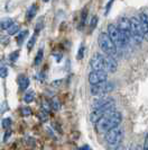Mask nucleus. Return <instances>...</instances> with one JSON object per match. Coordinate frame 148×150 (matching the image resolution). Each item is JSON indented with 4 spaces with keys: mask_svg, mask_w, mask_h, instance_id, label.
<instances>
[{
    "mask_svg": "<svg viewBox=\"0 0 148 150\" xmlns=\"http://www.w3.org/2000/svg\"><path fill=\"white\" fill-rule=\"evenodd\" d=\"M83 55H84V45L81 44L79 51H77V55H76V59L77 60H82L83 59Z\"/></svg>",
    "mask_w": 148,
    "mask_h": 150,
    "instance_id": "a878e982",
    "label": "nucleus"
},
{
    "mask_svg": "<svg viewBox=\"0 0 148 150\" xmlns=\"http://www.w3.org/2000/svg\"><path fill=\"white\" fill-rule=\"evenodd\" d=\"M19 30V25H17V24H14V25H11L9 28H8V34L9 35H15L16 33Z\"/></svg>",
    "mask_w": 148,
    "mask_h": 150,
    "instance_id": "4be33fe9",
    "label": "nucleus"
},
{
    "mask_svg": "<svg viewBox=\"0 0 148 150\" xmlns=\"http://www.w3.org/2000/svg\"><path fill=\"white\" fill-rule=\"evenodd\" d=\"M61 83H62V80H61V79H57V80L53 81V83H51V86H52V87H57V86H59Z\"/></svg>",
    "mask_w": 148,
    "mask_h": 150,
    "instance_id": "473e14b6",
    "label": "nucleus"
},
{
    "mask_svg": "<svg viewBox=\"0 0 148 150\" xmlns=\"http://www.w3.org/2000/svg\"><path fill=\"white\" fill-rule=\"evenodd\" d=\"M118 28L120 33L122 34V36L126 38V41L129 43L131 41V32H130V19L127 17L120 18L118 24Z\"/></svg>",
    "mask_w": 148,
    "mask_h": 150,
    "instance_id": "6e6552de",
    "label": "nucleus"
},
{
    "mask_svg": "<svg viewBox=\"0 0 148 150\" xmlns=\"http://www.w3.org/2000/svg\"><path fill=\"white\" fill-rule=\"evenodd\" d=\"M104 66H105V70L112 74L116 72L118 69V63L116 59L112 55H108V54H104Z\"/></svg>",
    "mask_w": 148,
    "mask_h": 150,
    "instance_id": "9b49d317",
    "label": "nucleus"
},
{
    "mask_svg": "<svg viewBox=\"0 0 148 150\" xmlns=\"http://www.w3.org/2000/svg\"><path fill=\"white\" fill-rule=\"evenodd\" d=\"M14 24H15V23H14V21H13L11 18H9V17L3 18V19L0 21V28L3 30H8V28H9L11 25H14Z\"/></svg>",
    "mask_w": 148,
    "mask_h": 150,
    "instance_id": "2eb2a0df",
    "label": "nucleus"
},
{
    "mask_svg": "<svg viewBox=\"0 0 148 150\" xmlns=\"http://www.w3.org/2000/svg\"><path fill=\"white\" fill-rule=\"evenodd\" d=\"M108 35L110 40L113 42V44L116 45L117 47H125L129 44L126 41V38L122 36V34L120 33L118 26L113 25V24H110L108 26Z\"/></svg>",
    "mask_w": 148,
    "mask_h": 150,
    "instance_id": "20e7f679",
    "label": "nucleus"
},
{
    "mask_svg": "<svg viewBox=\"0 0 148 150\" xmlns=\"http://www.w3.org/2000/svg\"><path fill=\"white\" fill-rule=\"evenodd\" d=\"M135 150H142V149H141L140 147H137V148H136V149H135Z\"/></svg>",
    "mask_w": 148,
    "mask_h": 150,
    "instance_id": "e433bc0d",
    "label": "nucleus"
},
{
    "mask_svg": "<svg viewBox=\"0 0 148 150\" xmlns=\"http://www.w3.org/2000/svg\"><path fill=\"white\" fill-rule=\"evenodd\" d=\"M98 43L100 49L104 52V54L114 57L117 53V46L113 44V42L110 40L109 35L107 33H101L98 38Z\"/></svg>",
    "mask_w": 148,
    "mask_h": 150,
    "instance_id": "7ed1b4c3",
    "label": "nucleus"
},
{
    "mask_svg": "<svg viewBox=\"0 0 148 150\" xmlns=\"http://www.w3.org/2000/svg\"><path fill=\"white\" fill-rule=\"evenodd\" d=\"M37 13V5H31L29 8H28V10H27V13H26V17H27V19L28 21H31L34 17H35V15H36Z\"/></svg>",
    "mask_w": 148,
    "mask_h": 150,
    "instance_id": "dca6fc26",
    "label": "nucleus"
},
{
    "mask_svg": "<svg viewBox=\"0 0 148 150\" xmlns=\"http://www.w3.org/2000/svg\"><path fill=\"white\" fill-rule=\"evenodd\" d=\"M79 150H92L91 148H90L89 146H83V147H81Z\"/></svg>",
    "mask_w": 148,
    "mask_h": 150,
    "instance_id": "c9c22d12",
    "label": "nucleus"
},
{
    "mask_svg": "<svg viewBox=\"0 0 148 150\" xmlns=\"http://www.w3.org/2000/svg\"><path fill=\"white\" fill-rule=\"evenodd\" d=\"M43 1H44V2H48V1H50V0H43Z\"/></svg>",
    "mask_w": 148,
    "mask_h": 150,
    "instance_id": "4c0bfd02",
    "label": "nucleus"
},
{
    "mask_svg": "<svg viewBox=\"0 0 148 150\" xmlns=\"http://www.w3.org/2000/svg\"><path fill=\"white\" fill-rule=\"evenodd\" d=\"M10 135H11V131L9 130V131H7V132L5 133V137H3V141H5V142L7 141L9 138H10Z\"/></svg>",
    "mask_w": 148,
    "mask_h": 150,
    "instance_id": "72a5a7b5",
    "label": "nucleus"
},
{
    "mask_svg": "<svg viewBox=\"0 0 148 150\" xmlns=\"http://www.w3.org/2000/svg\"><path fill=\"white\" fill-rule=\"evenodd\" d=\"M27 35H28V30H22L17 36H16V42L18 43V44H22V42H24V40L27 38Z\"/></svg>",
    "mask_w": 148,
    "mask_h": 150,
    "instance_id": "6ab92c4d",
    "label": "nucleus"
},
{
    "mask_svg": "<svg viewBox=\"0 0 148 150\" xmlns=\"http://www.w3.org/2000/svg\"><path fill=\"white\" fill-rule=\"evenodd\" d=\"M98 22H99V19H98V17H96V16H93V17L91 18V21H90V27H91V32H92V30L96 27Z\"/></svg>",
    "mask_w": 148,
    "mask_h": 150,
    "instance_id": "393cba45",
    "label": "nucleus"
},
{
    "mask_svg": "<svg viewBox=\"0 0 148 150\" xmlns=\"http://www.w3.org/2000/svg\"><path fill=\"white\" fill-rule=\"evenodd\" d=\"M34 99H35V93L33 90H28L24 96L25 103H31V102H34Z\"/></svg>",
    "mask_w": 148,
    "mask_h": 150,
    "instance_id": "a211bd4d",
    "label": "nucleus"
},
{
    "mask_svg": "<svg viewBox=\"0 0 148 150\" xmlns=\"http://www.w3.org/2000/svg\"><path fill=\"white\" fill-rule=\"evenodd\" d=\"M139 21H140L141 27H142L145 36H148V15L145 13H141L139 15Z\"/></svg>",
    "mask_w": 148,
    "mask_h": 150,
    "instance_id": "ddd939ff",
    "label": "nucleus"
},
{
    "mask_svg": "<svg viewBox=\"0 0 148 150\" xmlns=\"http://www.w3.org/2000/svg\"><path fill=\"white\" fill-rule=\"evenodd\" d=\"M114 150H126V148H125L122 144H119V146H117V147H116V149H114Z\"/></svg>",
    "mask_w": 148,
    "mask_h": 150,
    "instance_id": "f704fd0d",
    "label": "nucleus"
},
{
    "mask_svg": "<svg viewBox=\"0 0 148 150\" xmlns=\"http://www.w3.org/2000/svg\"><path fill=\"white\" fill-rule=\"evenodd\" d=\"M112 2H113V0H109L108 5L105 6V11H104V15H108V14H109V10H110L111 6H112Z\"/></svg>",
    "mask_w": 148,
    "mask_h": 150,
    "instance_id": "7c9ffc66",
    "label": "nucleus"
},
{
    "mask_svg": "<svg viewBox=\"0 0 148 150\" xmlns=\"http://www.w3.org/2000/svg\"><path fill=\"white\" fill-rule=\"evenodd\" d=\"M130 32H131V40L133 42L136 44H141L145 38V34H144L140 21L138 17L130 18Z\"/></svg>",
    "mask_w": 148,
    "mask_h": 150,
    "instance_id": "f03ea898",
    "label": "nucleus"
},
{
    "mask_svg": "<svg viewBox=\"0 0 148 150\" xmlns=\"http://www.w3.org/2000/svg\"><path fill=\"white\" fill-rule=\"evenodd\" d=\"M18 57H19V52H18V51H16V52H13L10 55H9V59H10V61L15 62V61L18 59Z\"/></svg>",
    "mask_w": 148,
    "mask_h": 150,
    "instance_id": "c756f323",
    "label": "nucleus"
},
{
    "mask_svg": "<svg viewBox=\"0 0 148 150\" xmlns=\"http://www.w3.org/2000/svg\"><path fill=\"white\" fill-rule=\"evenodd\" d=\"M121 122H122V114L117 111H112L105 114L103 117H101L96 122V130L100 133H107L111 129L118 128Z\"/></svg>",
    "mask_w": 148,
    "mask_h": 150,
    "instance_id": "f257e3e1",
    "label": "nucleus"
},
{
    "mask_svg": "<svg viewBox=\"0 0 148 150\" xmlns=\"http://www.w3.org/2000/svg\"><path fill=\"white\" fill-rule=\"evenodd\" d=\"M0 77L1 78H7L8 77V69L6 67L0 68Z\"/></svg>",
    "mask_w": 148,
    "mask_h": 150,
    "instance_id": "c85d7f7f",
    "label": "nucleus"
},
{
    "mask_svg": "<svg viewBox=\"0 0 148 150\" xmlns=\"http://www.w3.org/2000/svg\"><path fill=\"white\" fill-rule=\"evenodd\" d=\"M124 139V131L121 128L111 129L105 133V141L110 147H117L122 142Z\"/></svg>",
    "mask_w": 148,
    "mask_h": 150,
    "instance_id": "39448f33",
    "label": "nucleus"
},
{
    "mask_svg": "<svg viewBox=\"0 0 148 150\" xmlns=\"http://www.w3.org/2000/svg\"><path fill=\"white\" fill-rule=\"evenodd\" d=\"M43 57H44V53H43V49H39L38 51H37V54L36 57H35V59H34V64L35 66H38L42 60H43Z\"/></svg>",
    "mask_w": 148,
    "mask_h": 150,
    "instance_id": "aec40b11",
    "label": "nucleus"
},
{
    "mask_svg": "<svg viewBox=\"0 0 148 150\" xmlns=\"http://www.w3.org/2000/svg\"><path fill=\"white\" fill-rule=\"evenodd\" d=\"M87 17H88V9L84 8V9L82 10L81 21H80V24H79V28H80V30H82V28L84 27V25H85V23H87Z\"/></svg>",
    "mask_w": 148,
    "mask_h": 150,
    "instance_id": "f3484780",
    "label": "nucleus"
},
{
    "mask_svg": "<svg viewBox=\"0 0 148 150\" xmlns=\"http://www.w3.org/2000/svg\"><path fill=\"white\" fill-rule=\"evenodd\" d=\"M112 111H114V100H112V102H110V103H108L107 105L102 106V107H100V108L93 110L89 116L90 121H91L92 123H96L101 117H103L105 114L112 112Z\"/></svg>",
    "mask_w": 148,
    "mask_h": 150,
    "instance_id": "423d86ee",
    "label": "nucleus"
},
{
    "mask_svg": "<svg viewBox=\"0 0 148 150\" xmlns=\"http://www.w3.org/2000/svg\"><path fill=\"white\" fill-rule=\"evenodd\" d=\"M90 66L93 69V71H105L104 66V54L96 53L90 61Z\"/></svg>",
    "mask_w": 148,
    "mask_h": 150,
    "instance_id": "1a4fd4ad",
    "label": "nucleus"
},
{
    "mask_svg": "<svg viewBox=\"0 0 148 150\" xmlns=\"http://www.w3.org/2000/svg\"><path fill=\"white\" fill-rule=\"evenodd\" d=\"M18 87H19V90H26L29 87V79L26 76H19L18 77Z\"/></svg>",
    "mask_w": 148,
    "mask_h": 150,
    "instance_id": "4468645a",
    "label": "nucleus"
},
{
    "mask_svg": "<svg viewBox=\"0 0 148 150\" xmlns=\"http://www.w3.org/2000/svg\"><path fill=\"white\" fill-rule=\"evenodd\" d=\"M42 27H43V19H40L39 22L37 23V25H36V33H35V34H37L39 30H42Z\"/></svg>",
    "mask_w": 148,
    "mask_h": 150,
    "instance_id": "2f4dec72",
    "label": "nucleus"
},
{
    "mask_svg": "<svg viewBox=\"0 0 148 150\" xmlns=\"http://www.w3.org/2000/svg\"><path fill=\"white\" fill-rule=\"evenodd\" d=\"M107 79H108L107 71H92L89 75V83H91V86L107 81Z\"/></svg>",
    "mask_w": 148,
    "mask_h": 150,
    "instance_id": "9d476101",
    "label": "nucleus"
},
{
    "mask_svg": "<svg viewBox=\"0 0 148 150\" xmlns=\"http://www.w3.org/2000/svg\"><path fill=\"white\" fill-rule=\"evenodd\" d=\"M10 125H11V120H10L9 117H7V119H3V121H2V128L6 129V130H8V129L10 128Z\"/></svg>",
    "mask_w": 148,
    "mask_h": 150,
    "instance_id": "bb28decb",
    "label": "nucleus"
},
{
    "mask_svg": "<svg viewBox=\"0 0 148 150\" xmlns=\"http://www.w3.org/2000/svg\"><path fill=\"white\" fill-rule=\"evenodd\" d=\"M38 116H39V120L42 122H46L48 119V112H46L45 110H42L40 112L38 113Z\"/></svg>",
    "mask_w": 148,
    "mask_h": 150,
    "instance_id": "b1692460",
    "label": "nucleus"
},
{
    "mask_svg": "<svg viewBox=\"0 0 148 150\" xmlns=\"http://www.w3.org/2000/svg\"><path fill=\"white\" fill-rule=\"evenodd\" d=\"M112 100H113V99H112L111 97H109L108 95L100 96V97H98L94 99V102H93L92 105H91V108H92V111H93V110H96V108H100V107L107 105L108 103H110V102H112Z\"/></svg>",
    "mask_w": 148,
    "mask_h": 150,
    "instance_id": "f8f14e48",
    "label": "nucleus"
},
{
    "mask_svg": "<svg viewBox=\"0 0 148 150\" xmlns=\"http://www.w3.org/2000/svg\"><path fill=\"white\" fill-rule=\"evenodd\" d=\"M35 42H36V34H34V35L30 38L29 41H28V43H27V47H28V50H30V49L34 46Z\"/></svg>",
    "mask_w": 148,
    "mask_h": 150,
    "instance_id": "cd10ccee",
    "label": "nucleus"
},
{
    "mask_svg": "<svg viewBox=\"0 0 148 150\" xmlns=\"http://www.w3.org/2000/svg\"><path fill=\"white\" fill-rule=\"evenodd\" d=\"M51 107H52L54 111H59V107H61V103L59 102L57 98H53L51 100Z\"/></svg>",
    "mask_w": 148,
    "mask_h": 150,
    "instance_id": "412c9836",
    "label": "nucleus"
},
{
    "mask_svg": "<svg viewBox=\"0 0 148 150\" xmlns=\"http://www.w3.org/2000/svg\"><path fill=\"white\" fill-rule=\"evenodd\" d=\"M114 88V85L110 81H103V83H96V85H92L91 86V94L93 96H103L109 94L110 91H112Z\"/></svg>",
    "mask_w": 148,
    "mask_h": 150,
    "instance_id": "0eeeda50",
    "label": "nucleus"
},
{
    "mask_svg": "<svg viewBox=\"0 0 148 150\" xmlns=\"http://www.w3.org/2000/svg\"><path fill=\"white\" fill-rule=\"evenodd\" d=\"M20 113H22V116H24V117H27V116H30V115H31V110H30L29 107L25 106V107H22Z\"/></svg>",
    "mask_w": 148,
    "mask_h": 150,
    "instance_id": "5701e85b",
    "label": "nucleus"
}]
</instances>
